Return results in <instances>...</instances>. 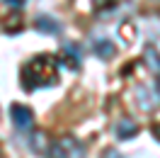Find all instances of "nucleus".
Returning <instances> with one entry per match:
<instances>
[{
	"mask_svg": "<svg viewBox=\"0 0 160 158\" xmlns=\"http://www.w3.org/2000/svg\"><path fill=\"white\" fill-rule=\"evenodd\" d=\"M61 146H63L68 158H85V146L80 141H75V139H70V136L61 139Z\"/></svg>",
	"mask_w": 160,
	"mask_h": 158,
	"instance_id": "5",
	"label": "nucleus"
},
{
	"mask_svg": "<svg viewBox=\"0 0 160 158\" xmlns=\"http://www.w3.org/2000/svg\"><path fill=\"white\" fill-rule=\"evenodd\" d=\"M10 8H15V10H20V8H24L27 5V0H5Z\"/></svg>",
	"mask_w": 160,
	"mask_h": 158,
	"instance_id": "11",
	"label": "nucleus"
},
{
	"mask_svg": "<svg viewBox=\"0 0 160 158\" xmlns=\"http://www.w3.org/2000/svg\"><path fill=\"white\" fill-rule=\"evenodd\" d=\"M22 85L27 90H37V88H49L58 80V61L44 54V56H34L22 66Z\"/></svg>",
	"mask_w": 160,
	"mask_h": 158,
	"instance_id": "1",
	"label": "nucleus"
},
{
	"mask_svg": "<svg viewBox=\"0 0 160 158\" xmlns=\"http://www.w3.org/2000/svg\"><path fill=\"white\" fill-rule=\"evenodd\" d=\"M61 54H63V59L68 61L70 66H80V61H82V46L78 41H63L61 44Z\"/></svg>",
	"mask_w": 160,
	"mask_h": 158,
	"instance_id": "3",
	"label": "nucleus"
},
{
	"mask_svg": "<svg viewBox=\"0 0 160 158\" xmlns=\"http://www.w3.org/2000/svg\"><path fill=\"white\" fill-rule=\"evenodd\" d=\"M104 158H121V156H119V153H117V151H114V148H109V151L104 153Z\"/></svg>",
	"mask_w": 160,
	"mask_h": 158,
	"instance_id": "12",
	"label": "nucleus"
},
{
	"mask_svg": "<svg viewBox=\"0 0 160 158\" xmlns=\"http://www.w3.org/2000/svg\"><path fill=\"white\" fill-rule=\"evenodd\" d=\"M46 158H68L66 151H63V146H61V141H56V144H51L46 148Z\"/></svg>",
	"mask_w": 160,
	"mask_h": 158,
	"instance_id": "9",
	"label": "nucleus"
},
{
	"mask_svg": "<svg viewBox=\"0 0 160 158\" xmlns=\"http://www.w3.org/2000/svg\"><path fill=\"white\" fill-rule=\"evenodd\" d=\"M10 117H12L15 129H20V131H29V129L34 127V114H32V109L24 107V105H12Z\"/></svg>",
	"mask_w": 160,
	"mask_h": 158,
	"instance_id": "2",
	"label": "nucleus"
},
{
	"mask_svg": "<svg viewBox=\"0 0 160 158\" xmlns=\"http://www.w3.org/2000/svg\"><path fill=\"white\" fill-rule=\"evenodd\" d=\"M136 134H138V124L133 119H129V117L119 119V124H117V136L119 139H133Z\"/></svg>",
	"mask_w": 160,
	"mask_h": 158,
	"instance_id": "6",
	"label": "nucleus"
},
{
	"mask_svg": "<svg viewBox=\"0 0 160 158\" xmlns=\"http://www.w3.org/2000/svg\"><path fill=\"white\" fill-rule=\"evenodd\" d=\"M2 29L8 32V34H15V32H20L22 29V22H20V17H10V20L2 24Z\"/></svg>",
	"mask_w": 160,
	"mask_h": 158,
	"instance_id": "10",
	"label": "nucleus"
},
{
	"mask_svg": "<svg viewBox=\"0 0 160 158\" xmlns=\"http://www.w3.org/2000/svg\"><path fill=\"white\" fill-rule=\"evenodd\" d=\"M143 61H146V66L155 73V78H160V54L153 49V46H148V49L143 51Z\"/></svg>",
	"mask_w": 160,
	"mask_h": 158,
	"instance_id": "8",
	"label": "nucleus"
},
{
	"mask_svg": "<svg viewBox=\"0 0 160 158\" xmlns=\"http://www.w3.org/2000/svg\"><path fill=\"white\" fill-rule=\"evenodd\" d=\"M92 51H95V54H97V56H100V59H112V56H114V41H109V39H95L92 41Z\"/></svg>",
	"mask_w": 160,
	"mask_h": 158,
	"instance_id": "7",
	"label": "nucleus"
},
{
	"mask_svg": "<svg viewBox=\"0 0 160 158\" xmlns=\"http://www.w3.org/2000/svg\"><path fill=\"white\" fill-rule=\"evenodd\" d=\"M34 24H37V29L41 34H58L61 32V22L56 17H51V15H39L34 20Z\"/></svg>",
	"mask_w": 160,
	"mask_h": 158,
	"instance_id": "4",
	"label": "nucleus"
}]
</instances>
